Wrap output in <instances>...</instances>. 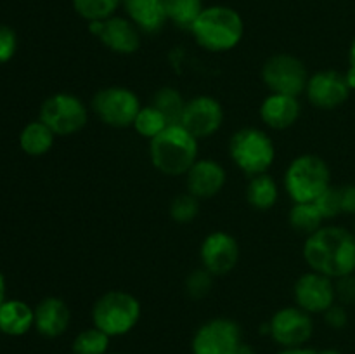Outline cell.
I'll return each instance as SVG.
<instances>
[{"label": "cell", "instance_id": "obj_16", "mask_svg": "<svg viewBox=\"0 0 355 354\" xmlns=\"http://www.w3.org/2000/svg\"><path fill=\"white\" fill-rule=\"evenodd\" d=\"M201 266L214 276H225L239 260L238 239L227 231H214L203 239L200 248Z\"/></svg>", "mask_w": 355, "mask_h": 354}, {"label": "cell", "instance_id": "obj_33", "mask_svg": "<svg viewBox=\"0 0 355 354\" xmlns=\"http://www.w3.org/2000/svg\"><path fill=\"white\" fill-rule=\"evenodd\" d=\"M17 35L7 24H0V65H6L16 56Z\"/></svg>", "mask_w": 355, "mask_h": 354}, {"label": "cell", "instance_id": "obj_40", "mask_svg": "<svg viewBox=\"0 0 355 354\" xmlns=\"http://www.w3.org/2000/svg\"><path fill=\"white\" fill-rule=\"evenodd\" d=\"M234 354H257V351L253 349L252 346H248V344H245V342H243L241 346H239V349L236 351Z\"/></svg>", "mask_w": 355, "mask_h": 354}, {"label": "cell", "instance_id": "obj_17", "mask_svg": "<svg viewBox=\"0 0 355 354\" xmlns=\"http://www.w3.org/2000/svg\"><path fill=\"white\" fill-rule=\"evenodd\" d=\"M225 180H227L225 169L217 160L211 158H198L186 174L187 193L200 200L217 196L224 189Z\"/></svg>", "mask_w": 355, "mask_h": 354}, {"label": "cell", "instance_id": "obj_23", "mask_svg": "<svg viewBox=\"0 0 355 354\" xmlns=\"http://www.w3.org/2000/svg\"><path fill=\"white\" fill-rule=\"evenodd\" d=\"M246 198H248V203L257 210L272 208L279 198V187H277L276 179L267 172L253 176L246 187Z\"/></svg>", "mask_w": 355, "mask_h": 354}, {"label": "cell", "instance_id": "obj_26", "mask_svg": "<svg viewBox=\"0 0 355 354\" xmlns=\"http://www.w3.org/2000/svg\"><path fill=\"white\" fill-rule=\"evenodd\" d=\"M153 106L158 111H162L163 117L168 120L170 125L180 124L182 120L184 108H186V101H184L182 94L173 87H162L155 92L153 97Z\"/></svg>", "mask_w": 355, "mask_h": 354}, {"label": "cell", "instance_id": "obj_37", "mask_svg": "<svg viewBox=\"0 0 355 354\" xmlns=\"http://www.w3.org/2000/svg\"><path fill=\"white\" fill-rule=\"evenodd\" d=\"M276 354H315V349L307 346H300V347H281L279 353Z\"/></svg>", "mask_w": 355, "mask_h": 354}, {"label": "cell", "instance_id": "obj_20", "mask_svg": "<svg viewBox=\"0 0 355 354\" xmlns=\"http://www.w3.org/2000/svg\"><path fill=\"white\" fill-rule=\"evenodd\" d=\"M121 7L141 33H159L168 23L163 0H123Z\"/></svg>", "mask_w": 355, "mask_h": 354}, {"label": "cell", "instance_id": "obj_5", "mask_svg": "<svg viewBox=\"0 0 355 354\" xmlns=\"http://www.w3.org/2000/svg\"><path fill=\"white\" fill-rule=\"evenodd\" d=\"M141 319V302L123 290L101 295L92 307V323L106 335L121 337L130 333Z\"/></svg>", "mask_w": 355, "mask_h": 354}, {"label": "cell", "instance_id": "obj_22", "mask_svg": "<svg viewBox=\"0 0 355 354\" xmlns=\"http://www.w3.org/2000/svg\"><path fill=\"white\" fill-rule=\"evenodd\" d=\"M55 134L42 120L24 125L19 134V148L30 156H44L52 149Z\"/></svg>", "mask_w": 355, "mask_h": 354}, {"label": "cell", "instance_id": "obj_28", "mask_svg": "<svg viewBox=\"0 0 355 354\" xmlns=\"http://www.w3.org/2000/svg\"><path fill=\"white\" fill-rule=\"evenodd\" d=\"M111 337L103 330L90 326L82 330L73 340V354H107L110 353Z\"/></svg>", "mask_w": 355, "mask_h": 354}, {"label": "cell", "instance_id": "obj_19", "mask_svg": "<svg viewBox=\"0 0 355 354\" xmlns=\"http://www.w3.org/2000/svg\"><path fill=\"white\" fill-rule=\"evenodd\" d=\"M300 113L302 106L298 97L284 96V94H269L260 106L262 121L274 130L293 127L300 118Z\"/></svg>", "mask_w": 355, "mask_h": 354}, {"label": "cell", "instance_id": "obj_18", "mask_svg": "<svg viewBox=\"0 0 355 354\" xmlns=\"http://www.w3.org/2000/svg\"><path fill=\"white\" fill-rule=\"evenodd\" d=\"M71 323V311L59 297H45L35 305V330L45 339L64 335Z\"/></svg>", "mask_w": 355, "mask_h": 354}, {"label": "cell", "instance_id": "obj_14", "mask_svg": "<svg viewBox=\"0 0 355 354\" xmlns=\"http://www.w3.org/2000/svg\"><path fill=\"white\" fill-rule=\"evenodd\" d=\"M222 124H224V108L220 101L207 94L186 101L180 125L196 139L211 137L222 127Z\"/></svg>", "mask_w": 355, "mask_h": 354}, {"label": "cell", "instance_id": "obj_10", "mask_svg": "<svg viewBox=\"0 0 355 354\" xmlns=\"http://www.w3.org/2000/svg\"><path fill=\"white\" fill-rule=\"evenodd\" d=\"M263 332L281 347L305 346L314 335L312 314L298 305L283 307L272 314Z\"/></svg>", "mask_w": 355, "mask_h": 354}, {"label": "cell", "instance_id": "obj_39", "mask_svg": "<svg viewBox=\"0 0 355 354\" xmlns=\"http://www.w3.org/2000/svg\"><path fill=\"white\" fill-rule=\"evenodd\" d=\"M6 294H7V283H6V278L3 274L0 273V304L6 301Z\"/></svg>", "mask_w": 355, "mask_h": 354}, {"label": "cell", "instance_id": "obj_9", "mask_svg": "<svg viewBox=\"0 0 355 354\" xmlns=\"http://www.w3.org/2000/svg\"><path fill=\"white\" fill-rule=\"evenodd\" d=\"M262 80L270 94L300 97L305 92L309 73L304 61L293 54H274L263 62Z\"/></svg>", "mask_w": 355, "mask_h": 354}, {"label": "cell", "instance_id": "obj_4", "mask_svg": "<svg viewBox=\"0 0 355 354\" xmlns=\"http://www.w3.org/2000/svg\"><path fill=\"white\" fill-rule=\"evenodd\" d=\"M329 186L331 170L321 156H297L284 172V191L293 203H312Z\"/></svg>", "mask_w": 355, "mask_h": 354}, {"label": "cell", "instance_id": "obj_32", "mask_svg": "<svg viewBox=\"0 0 355 354\" xmlns=\"http://www.w3.org/2000/svg\"><path fill=\"white\" fill-rule=\"evenodd\" d=\"M211 287H214V274L208 273L205 267L193 271L186 280V292L193 298L207 297Z\"/></svg>", "mask_w": 355, "mask_h": 354}, {"label": "cell", "instance_id": "obj_25", "mask_svg": "<svg viewBox=\"0 0 355 354\" xmlns=\"http://www.w3.org/2000/svg\"><path fill=\"white\" fill-rule=\"evenodd\" d=\"M288 221L295 231L311 236L312 233L322 228L324 217L312 201V203H293V207L290 208V214H288Z\"/></svg>", "mask_w": 355, "mask_h": 354}, {"label": "cell", "instance_id": "obj_6", "mask_svg": "<svg viewBox=\"0 0 355 354\" xmlns=\"http://www.w3.org/2000/svg\"><path fill=\"white\" fill-rule=\"evenodd\" d=\"M229 156L234 165L248 177L266 174L276 160L272 137L262 128L245 127L229 141Z\"/></svg>", "mask_w": 355, "mask_h": 354}, {"label": "cell", "instance_id": "obj_24", "mask_svg": "<svg viewBox=\"0 0 355 354\" xmlns=\"http://www.w3.org/2000/svg\"><path fill=\"white\" fill-rule=\"evenodd\" d=\"M163 2H165L168 21L180 30H191L194 21L205 9L203 0H163Z\"/></svg>", "mask_w": 355, "mask_h": 354}, {"label": "cell", "instance_id": "obj_1", "mask_svg": "<svg viewBox=\"0 0 355 354\" xmlns=\"http://www.w3.org/2000/svg\"><path fill=\"white\" fill-rule=\"evenodd\" d=\"M304 259L311 271L336 280L355 273V235L340 226H322L304 245Z\"/></svg>", "mask_w": 355, "mask_h": 354}, {"label": "cell", "instance_id": "obj_12", "mask_svg": "<svg viewBox=\"0 0 355 354\" xmlns=\"http://www.w3.org/2000/svg\"><path fill=\"white\" fill-rule=\"evenodd\" d=\"M89 30L114 54L130 56L141 47V30L127 16L114 14L104 21H94L89 23Z\"/></svg>", "mask_w": 355, "mask_h": 354}, {"label": "cell", "instance_id": "obj_36", "mask_svg": "<svg viewBox=\"0 0 355 354\" xmlns=\"http://www.w3.org/2000/svg\"><path fill=\"white\" fill-rule=\"evenodd\" d=\"M342 203L343 212H347V214H355V186L342 187Z\"/></svg>", "mask_w": 355, "mask_h": 354}, {"label": "cell", "instance_id": "obj_34", "mask_svg": "<svg viewBox=\"0 0 355 354\" xmlns=\"http://www.w3.org/2000/svg\"><path fill=\"white\" fill-rule=\"evenodd\" d=\"M336 301L342 305L355 304V273L335 280Z\"/></svg>", "mask_w": 355, "mask_h": 354}, {"label": "cell", "instance_id": "obj_13", "mask_svg": "<svg viewBox=\"0 0 355 354\" xmlns=\"http://www.w3.org/2000/svg\"><path fill=\"white\" fill-rule=\"evenodd\" d=\"M295 302L309 314H324L336 302L335 280L315 271L302 274L293 287Z\"/></svg>", "mask_w": 355, "mask_h": 354}, {"label": "cell", "instance_id": "obj_38", "mask_svg": "<svg viewBox=\"0 0 355 354\" xmlns=\"http://www.w3.org/2000/svg\"><path fill=\"white\" fill-rule=\"evenodd\" d=\"M345 78H347V83H349L350 90H355V68L354 66H349V69H347V73H345Z\"/></svg>", "mask_w": 355, "mask_h": 354}, {"label": "cell", "instance_id": "obj_43", "mask_svg": "<svg viewBox=\"0 0 355 354\" xmlns=\"http://www.w3.org/2000/svg\"><path fill=\"white\" fill-rule=\"evenodd\" d=\"M107 354H118V353H107Z\"/></svg>", "mask_w": 355, "mask_h": 354}, {"label": "cell", "instance_id": "obj_30", "mask_svg": "<svg viewBox=\"0 0 355 354\" xmlns=\"http://www.w3.org/2000/svg\"><path fill=\"white\" fill-rule=\"evenodd\" d=\"M200 214V198L191 193L179 194L170 203V217L179 224H189Z\"/></svg>", "mask_w": 355, "mask_h": 354}, {"label": "cell", "instance_id": "obj_2", "mask_svg": "<svg viewBox=\"0 0 355 354\" xmlns=\"http://www.w3.org/2000/svg\"><path fill=\"white\" fill-rule=\"evenodd\" d=\"M189 31L205 51L227 52L243 40L245 21L236 9L217 3L205 7Z\"/></svg>", "mask_w": 355, "mask_h": 354}, {"label": "cell", "instance_id": "obj_21", "mask_svg": "<svg viewBox=\"0 0 355 354\" xmlns=\"http://www.w3.org/2000/svg\"><path fill=\"white\" fill-rule=\"evenodd\" d=\"M35 328V307L19 298H6L0 304V333L23 337Z\"/></svg>", "mask_w": 355, "mask_h": 354}, {"label": "cell", "instance_id": "obj_29", "mask_svg": "<svg viewBox=\"0 0 355 354\" xmlns=\"http://www.w3.org/2000/svg\"><path fill=\"white\" fill-rule=\"evenodd\" d=\"M168 125V120L163 117L162 111H158L153 104H149V106L141 108V111H139L137 117H135L132 127L135 128V132H137L139 135H142V137L151 141L156 135L162 134Z\"/></svg>", "mask_w": 355, "mask_h": 354}, {"label": "cell", "instance_id": "obj_8", "mask_svg": "<svg viewBox=\"0 0 355 354\" xmlns=\"http://www.w3.org/2000/svg\"><path fill=\"white\" fill-rule=\"evenodd\" d=\"M141 108L137 94L121 85L104 87L97 90L92 99V111L96 117L114 128L132 127Z\"/></svg>", "mask_w": 355, "mask_h": 354}, {"label": "cell", "instance_id": "obj_42", "mask_svg": "<svg viewBox=\"0 0 355 354\" xmlns=\"http://www.w3.org/2000/svg\"><path fill=\"white\" fill-rule=\"evenodd\" d=\"M315 354H343V353L338 349H322V351H315Z\"/></svg>", "mask_w": 355, "mask_h": 354}, {"label": "cell", "instance_id": "obj_15", "mask_svg": "<svg viewBox=\"0 0 355 354\" xmlns=\"http://www.w3.org/2000/svg\"><path fill=\"white\" fill-rule=\"evenodd\" d=\"M305 94L312 106L319 110H336L350 96V87L347 83L345 73L336 69H321L309 76Z\"/></svg>", "mask_w": 355, "mask_h": 354}, {"label": "cell", "instance_id": "obj_27", "mask_svg": "<svg viewBox=\"0 0 355 354\" xmlns=\"http://www.w3.org/2000/svg\"><path fill=\"white\" fill-rule=\"evenodd\" d=\"M123 0H71L73 9L87 23L104 21L114 16Z\"/></svg>", "mask_w": 355, "mask_h": 354}, {"label": "cell", "instance_id": "obj_35", "mask_svg": "<svg viewBox=\"0 0 355 354\" xmlns=\"http://www.w3.org/2000/svg\"><path fill=\"white\" fill-rule=\"evenodd\" d=\"M324 321L329 328L333 330H342L345 328L347 323H349V314H347L345 305L342 304H333L328 311H324Z\"/></svg>", "mask_w": 355, "mask_h": 354}, {"label": "cell", "instance_id": "obj_31", "mask_svg": "<svg viewBox=\"0 0 355 354\" xmlns=\"http://www.w3.org/2000/svg\"><path fill=\"white\" fill-rule=\"evenodd\" d=\"M318 210L324 219L336 217V215L343 214V203H342V187L329 186L318 200L314 201Z\"/></svg>", "mask_w": 355, "mask_h": 354}, {"label": "cell", "instance_id": "obj_3", "mask_svg": "<svg viewBox=\"0 0 355 354\" xmlns=\"http://www.w3.org/2000/svg\"><path fill=\"white\" fill-rule=\"evenodd\" d=\"M198 141L180 124L168 125L149 141V156L158 172L165 176H186L198 160Z\"/></svg>", "mask_w": 355, "mask_h": 354}, {"label": "cell", "instance_id": "obj_41", "mask_svg": "<svg viewBox=\"0 0 355 354\" xmlns=\"http://www.w3.org/2000/svg\"><path fill=\"white\" fill-rule=\"evenodd\" d=\"M349 59H350V66H354V68H355V38L352 40V44H350Z\"/></svg>", "mask_w": 355, "mask_h": 354}, {"label": "cell", "instance_id": "obj_7", "mask_svg": "<svg viewBox=\"0 0 355 354\" xmlns=\"http://www.w3.org/2000/svg\"><path fill=\"white\" fill-rule=\"evenodd\" d=\"M38 120L44 121L55 135H73L89 121V108L75 94L58 92L42 103Z\"/></svg>", "mask_w": 355, "mask_h": 354}, {"label": "cell", "instance_id": "obj_11", "mask_svg": "<svg viewBox=\"0 0 355 354\" xmlns=\"http://www.w3.org/2000/svg\"><path fill=\"white\" fill-rule=\"evenodd\" d=\"M241 344V326L234 319L214 318L196 330L191 351L193 354H234Z\"/></svg>", "mask_w": 355, "mask_h": 354}]
</instances>
